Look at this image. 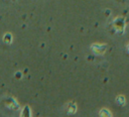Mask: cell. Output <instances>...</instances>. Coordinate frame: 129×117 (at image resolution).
I'll use <instances>...</instances> for the list:
<instances>
[{"mask_svg":"<svg viewBox=\"0 0 129 117\" xmlns=\"http://www.w3.org/2000/svg\"><path fill=\"white\" fill-rule=\"evenodd\" d=\"M69 112L70 113H75L76 112V104L75 103H73V102H71L70 103V110H69Z\"/></svg>","mask_w":129,"mask_h":117,"instance_id":"ba28073f","label":"cell"},{"mask_svg":"<svg viewBox=\"0 0 129 117\" xmlns=\"http://www.w3.org/2000/svg\"><path fill=\"white\" fill-rule=\"evenodd\" d=\"M6 103H7L9 106H12L14 109H18V104H17V102H16L13 98H8V99H6Z\"/></svg>","mask_w":129,"mask_h":117,"instance_id":"3957f363","label":"cell"},{"mask_svg":"<svg viewBox=\"0 0 129 117\" xmlns=\"http://www.w3.org/2000/svg\"><path fill=\"white\" fill-rule=\"evenodd\" d=\"M16 77H17V78H19V77L21 78V73H19V72H18V73H16Z\"/></svg>","mask_w":129,"mask_h":117,"instance_id":"9c48e42d","label":"cell"},{"mask_svg":"<svg viewBox=\"0 0 129 117\" xmlns=\"http://www.w3.org/2000/svg\"><path fill=\"white\" fill-rule=\"evenodd\" d=\"M3 40H4L6 43H10V42L12 41V34H10V33H6V34H4V36H3Z\"/></svg>","mask_w":129,"mask_h":117,"instance_id":"8992f818","label":"cell"},{"mask_svg":"<svg viewBox=\"0 0 129 117\" xmlns=\"http://www.w3.org/2000/svg\"><path fill=\"white\" fill-rule=\"evenodd\" d=\"M21 117H31L30 116V109L28 106H25L22 110V113H21Z\"/></svg>","mask_w":129,"mask_h":117,"instance_id":"277c9868","label":"cell"},{"mask_svg":"<svg viewBox=\"0 0 129 117\" xmlns=\"http://www.w3.org/2000/svg\"><path fill=\"white\" fill-rule=\"evenodd\" d=\"M113 25H114V27H115L119 32L122 33L123 30H124V28H125V19H124V17H117V18L114 20Z\"/></svg>","mask_w":129,"mask_h":117,"instance_id":"6da1fadb","label":"cell"},{"mask_svg":"<svg viewBox=\"0 0 129 117\" xmlns=\"http://www.w3.org/2000/svg\"><path fill=\"white\" fill-rule=\"evenodd\" d=\"M106 47H107L106 44H101V43H94L91 46L92 50L96 53H104L106 50Z\"/></svg>","mask_w":129,"mask_h":117,"instance_id":"7a4b0ae2","label":"cell"},{"mask_svg":"<svg viewBox=\"0 0 129 117\" xmlns=\"http://www.w3.org/2000/svg\"><path fill=\"white\" fill-rule=\"evenodd\" d=\"M100 116L101 117H112V115L108 109H102L100 111Z\"/></svg>","mask_w":129,"mask_h":117,"instance_id":"5b68a950","label":"cell"},{"mask_svg":"<svg viewBox=\"0 0 129 117\" xmlns=\"http://www.w3.org/2000/svg\"><path fill=\"white\" fill-rule=\"evenodd\" d=\"M117 102L120 105H124L125 104V98H124V96H118L117 97Z\"/></svg>","mask_w":129,"mask_h":117,"instance_id":"52a82bcc","label":"cell"},{"mask_svg":"<svg viewBox=\"0 0 129 117\" xmlns=\"http://www.w3.org/2000/svg\"><path fill=\"white\" fill-rule=\"evenodd\" d=\"M127 47H128V49H129V44H128V45H127Z\"/></svg>","mask_w":129,"mask_h":117,"instance_id":"30bf717a","label":"cell"}]
</instances>
